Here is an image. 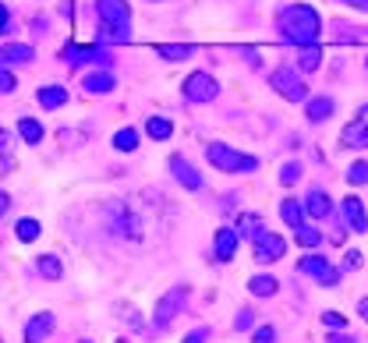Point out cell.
Wrapping results in <instances>:
<instances>
[{
  "label": "cell",
  "mask_w": 368,
  "mask_h": 343,
  "mask_svg": "<svg viewBox=\"0 0 368 343\" xmlns=\"http://www.w3.org/2000/svg\"><path fill=\"white\" fill-rule=\"evenodd\" d=\"M82 343H92V340H82Z\"/></svg>",
  "instance_id": "cell-45"
},
{
  "label": "cell",
  "mask_w": 368,
  "mask_h": 343,
  "mask_svg": "<svg viewBox=\"0 0 368 343\" xmlns=\"http://www.w3.org/2000/svg\"><path fill=\"white\" fill-rule=\"evenodd\" d=\"M297 64H301V71H315V68L322 64V50H319L315 43H312V46H301Z\"/></svg>",
  "instance_id": "cell-24"
},
{
  "label": "cell",
  "mask_w": 368,
  "mask_h": 343,
  "mask_svg": "<svg viewBox=\"0 0 368 343\" xmlns=\"http://www.w3.org/2000/svg\"><path fill=\"white\" fill-rule=\"evenodd\" d=\"M15 234H18V241L28 244V241L39 237V223H36V220H18V223H15Z\"/></svg>",
  "instance_id": "cell-30"
},
{
  "label": "cell",
  "mask_w": 368,
  "mask_h": 343,
  "mask_svg": "<svg viewBox=\"0 0 368 343\" xmlns=\"http://www.w3.org/2000/svg\"><path fill=\"white\" fill-rule=\"evenodd\" d=\"M284 252H287V244H284L280 234L259 230V234L252 237V255H255V262H280Z\"/></svg>",
  "instance_id": "cell-6"
},
{
  "label": "cell",
  "mask_w": 368,
  "mask_h": 343,
  "mask_svg": "<svg viewBox=\"0 0 368 343\" xmlns=\"http://www.w3.org/2000/svg\"><path fill=\"white\" fill-rule=\"evenodd\" d=\"M365 68H368V60H365Z\"/></svg>",
  "instance_id": "cell-46"
},
{
  "label": "cell",
  "mask_w": 368,
  "mask_h": 343,
  "mask_svg": "<svg viewBox=\"0 0 368 343\" xmlns=\"http://www.w3.org/2000/svg\"><path fill=\"white\" fill-rule=\"evenodd\" d=\"M113 85H117V82H113V75H107V71H103V75L96 71V75L85 78V92H89V96H107V92H113Z\"/></svg>",
  "instance_id": "cell-19"
},
{
  "label": "cell",
  "mask_w": 368,
  "mask_h": 343,
  "mask_svg": "<svg viewBox=\"0 0 368 343\" xmlns=\"http://www.w3.org/2000/svg\"><path fill=\"white\" fill-rule=\"evenodd\" d=\"M269 85L280 92L287 103H304V100H309V85H304V78L294 68H276L269 75Z\"/></svg>",
  "instance_id": "cell-4"
},
{
  "label": "cell",
  "mask_w": 368,
  "mask_h": 343,
  "mask_svg": "<svg viewBox=\"0 0 368 343\" xmlns=\"http://www.w3.org/2000/svg\"><path fill=\"white\" fill-rule=\"evenodd\" d=\"M344 266H347V269H361V266H365V259H361V252H347V259H344Z\"/></svg>",
  "instance_id": "cell-38"
},
{
  "label": "cell",
  "mask_w": 368,
  "mask_h": 343,
  "mask_svg": "<svg viewBox=\"0 0 368 343\" xmlns=\"http://www.w3.org/2000/svg\"><path fill=\"white\" fill-rule=\"evenodd\" d=\"M205 160L217 167V170H223V174H252V170H259L255 156H244V152H237V149H230L223 142L205 145Z\"/></svg>",
  "instance_id": "cell-3"
},
{
  "label": "cell",
  "mask_w": 368,
  "mask_h": 343,
  "mask_svg": "<svg viewBox=\"0 0 368 343\" xmlns=\"http://www.w3.org/2000/svg\"><path fill=\"white\" fill-rule=\"evenodd\" d=\"M170 170H174V177H177L188 192H199V188H202V174H199L188 160H184V156H170Z\"/></svg>",
  "instance_id": "cell-11"
},
{
  "label": "cell",
  "mask_w": 368,
  "mask_h": 343,
  "mask_svg": "<svg viewBox=\"0 0 368 343\" xmlns=\"http://www.w3.org/2000/svg\"><path fill=\"white\" fill-rule=\"evenodd\" d=\"M252 343H276V329H273V326L255 329V340H252Z\"/></svg>",
  "instance_id": "cell-36"
},
{
  "label": "cell",
  "mask_w": 368,
  "mask_h": 343,
  "mask_svg": "<svg viewBox=\"0 0 368 343\" xmlns=\"http://www.w3.org/2000/svg\"><path fill=\"white\" fill-rule=\"evenodd\" d=\"M11 89H18V82H15V75H11L8 68H0V92H11Z\"/></svg>",
  "instance_id": "cell-37"
},
{
  "label": "cell",
  "mask_w": 368,
  "mask_h": 343,
  "mask_svg": "<svg viewBox=\"0 0 368 343\" xmlns=\"http://www.w3.org/2000/svg\"><path fill=\"white\" fill-rule=\"evenodd\" d=\"M297 177H301V167L297 163H287L280 170V184H287V188H291V184H297Z\"/></svg>",
  "instance_id": "cell-32"
},
{
  "label": "cell",
  "mask_w": 368,
  "mask_h": 343,
  "mask_svg": "<svg viewBox=\"0 0 368 343\" xmlns=\"http://www.w3.org/2000/svg\"><path fill=\"white\" fill-rule=\"evenodd\" d=\"M344 216H347V223H351V230L354 234H365L368 230V216H365V205H361V198H344Z\"/></svg>",
  "instance_id": "cell-14"
},
{
  "label": "cell",
  "mask_w": 368,
  "mask_h": 343,
  "mask_svg": "<svg viewBox=\"0 0 368 343\" xmlns=\"http://www.w3.org/2000/svg\"><path fill=\"white\" fill-rule=\"evenodd\" d=\"M358 315H361V322H368V297L358 301Z\"/></svg>",
  "instance_id": "cell-41"
},
{
  "label": "cell",
  "mask_w": 368,
  "mask_h": 343,
  "mask_svg": "<svg viewBox=\"0 0 368 343\" xmlns=\"http://www.w3.org/2000/svg\"><path fill=\"white\" fill-rule=\"evenodd\" d=\"M156 53H160L163 60H188V57H192V46H177V43H163V46H156Z\"/></svg>",
  "instance_id": "cell-29"
},
{
  "label": "cell",
  "mask_w": 368,
  "mask_h": 343,
  "mask_svg": "<svg viewBox=\"0 0 368 343\" xmlns=\"http://www.w3.org/2000/svg\"><path fill=\"white\" fill-rule=\"evenodd\" d=\"M217 92H220L217 78L205 75V71H195V75L184 78V100L188 103H209V100H217Z\"/></svg>",
  "instance_id": "cell-5"
},
{
  "label": "cell",
  "mask_w": 368,
  "mask_h": 343,
  "mask_svg": "<svg viewBox=\"0 0 368 343\" xmlns=\"http://www.w3.org/2000/svg\"><path fill=\"white\" fill-rule=\"evenodd\" d=\"M18 135H21V142H28V145H39V142H43V124L33 120V117H21V120H18Z\"/></svg>",
  "instance_id": "cell-22"
},
{
  "label": "cell",
  "mask_w": 368,
  "mask_h": 343,
  "mask_svg": "<svg viewBox=\"0 0 368 343\" xmlns=\"http://www.w3.org/2000/svg\"><path fill=\"white\" fill-rule=\"evenodd\" d=\"M294 241H297L301 248H315V244L322 241V230H319V227H304V223H301V227H294Z\"/></svg>",
  "instance_id": "cell-25"
},
{
  "label": "cell",
  "mask_w": 368,
  "mask_h": 343,
  "mask_svg": "<svg viewBox=\"0 0 368 343\" xmlns=\"http://www.w3.org/2000/svg\"><path fill=\"white\" fill-rule=\"evenodd\" d=\"M340 145H347V149H368V103L361 106V113L340 131Z\"/></svg>",
  "instance_id": "cell-9"
},
{
  "label": "cell",
  "mask_w": 368,
  "mask_h": 343,
  "mask_svg": "<svg viewBox=\"0 0 368 343\" xmlns=\"http://www.w3.org/2000/svg\"><path fill=\"white\" fill-rule=\"evenodd\" d=\"M333 110H336V103H333L329 96H315V100H309V106H304V113H309V120H312V124L329 120V117H333Z\"/></svg>",
  "instance_id": "cell-18"
},
{
  "label": "cell",
  "mask_w": 368,
  "mask_h": 343,
  "mask_svg": "<svg viewBox=\"0 0 368 343\" xmlns=\"http://www.w3.org/2000/svg\"><path fill=\"white\" fill-rule=\"evenodd\" d=\"M184 301H188V287H174L170 294H163V297L156 301V315H152V322H156L160 329H163V326H170Z\"/></svg>",
  "instance_id": "cell-8"
},
{
  "label": "cell",
  "mask_w": 368,
  "mask_h": 343,
  "mask_svg": "<svg viewBox=\"0 0 368 343\" xmlns=\"http://www.w3.org/2000/svg\"><path fill=\"white\" fill-rule=\"evenodd\" d=\"M347 180H351V184H368V163H354V167L347 170Z\"/></svg>",
  "instance_id": "cell-31"
},
{
  "label": "cell",
  "mask_w": 368,
  "mask_h": 343,
  "mask_svg": "<svg viewBox=\"0 0 368 343\" xmlns=\"http://www.w3.org/2000/svg\"><path fill=\"white\" fill-rule=\"evenodd\" d=\"M0 160H4V167H11V135L0 128Z\"/></svg>",
  "instance_id": "cell-33"
},
{
  "label": "cell",
  "mask_w": 368,
  "mask_h": 343,
  "mask_svg": "<svg viewBox=\"0 0 368 343\" xmlns=\"http://www.w3.org/2000/svg\"><path fill=\"white\" fill-rule=\"evenodd\" d=\"M145 131H149V138H170V135H174V124H170L167 117H149Z\"/></svg>",
  "instance_id": "cell-26"
},
{
  "label": "cell",
  "mask_w": 368,
  "mask_h": 343,
  "mask_svg": "<svg viewBox=\"0 0 368 343\" xmlns=\"http://www.w3.org/2000/svg\"><path fill=\"white\" fill-rule=\"evenodd\" d=\"M113 149H120V152L138 149V131H135V128H120V131L113 135Z\"/></svg>",
  "instance_id": "cell-28"
},
{
  "label": "cell",
  "mask_w": 368,
  "mask_h": 343,
  "mask_svg": "<svg viewBox=\"0 0 368 343\" xmlns=\"http://www.w3.org/2000/svg\"><path fill=\"white\" fill-rule=\"evenodd\" d=\"M28 60H33V46H25V43H8V46H0V68L28 64Z\"/></svg>",
  "instance_id": "cell-13"
},
{
  "label": "cell",
  "mask_w": 368,
  "mask_h": 343,
  "mask_svg": "<svg viewBox=\"0 0 368 343\" xmlns=\"http://www.w3.org/2000/svg\"><path fill=\"white\" fill-rule=\"evenodd\" d=\"M100 15V39L103 43H131V11L128 0H96Z\"/></svg>",
  "instance_id": "cell-2"
},
{
  "label": "cell",
  "mask_w": 368,
  "mask_h": 343,
  "mask_svg": "<svg viewBox=\"0 0 368 343\" xmlns=\"http://www.w3.org/2000/svg\"><path fill=\"white\" fill-rule=\"evenodd\" d=\"M276 287H280V279H276V276H252L248 279V290H252V297H273L276 294Z\"/></svg>",
  "instance_id": "cell-20"
},
{
  "label": "cell",
  "mask_w": 368,
  "mask_h": 343,
  "mask_svg": "<svg viewBox=\"0 0 368 343\" xmlns=\"http://www.w3.org/2000/svg\"><path fill=\"white\" fill-rule=\"evenodd\" d=\"M60 57H64L71 68L85 64V60H96V64H110V53H107L103 46H75V43H68Z\"/></svg>",
  "instance_id": "cell-10"
},
{
  "label": "cell",
  "mask_w": 368,
  "mask_h": 343,
  "mask_svg": "<svg viewBox=\"0 0 368 343\" xmlns=\"http://www.w3.org/2000/svg\"><path fill=\"white\" fill-rule=\"evenodd\" d=\"M184 343H205V329H195L188 340H184Z\"/></svg>",
  "instance_id": "cell-42"
},
{
  "label": "cell",
  "mask_w": 368,
  "mask_h": 343,
  "mask_svg": "<svg viewBox=\"0 0 368 343\" xmlns=\"http://www.w3.org/2000/svg\"><path fill=\"white\" fill-rule=\"evenodd\" d=\"M344 4H351V8H358V11H368V0H344Z\"/></svg>",
  "instance_id": "cell-44"
},
{
  "label": "cell",
  "mask_w": 368,
  "mask_h": 343,
  "mask_svg": "<svg viewBox=\"0 0 368 343\" xmlns=\"http://www.w3.org/2000/svg\"><path fill=\"white\" fill-rule=\"evenodd\" d=\"M322 326H333V329H344L347 319L340 315V311H322Z\"/></svg>",
  "instance_id": "cell-35"
},
{
  "label": "cell",
  "mask_w": 368,
  "mask_h": 343,
  "mask_svg": "<svg viewBox=\"0 0 368 343\" xmlns=\"http://www.w3.org/2000/svg\"><path fill=\"white\" fill-rule=\"evenodd\" d=\"M8 205H11V195H8V192H0V216L8 212Z\"/></svg>",
  "instance_id": "cell-43"
},
{
  "label": "cell",
  "mask_w": 368,
  "mask_h": 343,
  "mask_svg": "<svg viewBox=\"0 0 368 343\" xmlns=\"http://www.w3.org/2000/svg\"><path fill=\"white\" fill-rule=\"evenodd\" d=\"M280 216H284L287 227H301V223H304V205H301L297 198H284V202H280Z\"/></svg>",
  "instance_id": "cell-21"
},
{
  "label": "cell",
  "mask_w": 368,
  "mask_h": 343,
  "mask_svg": "<svg viewBox=\"0 0 368 343\" xmlns=\"http://www.w3.org/2000/svg\"><path fill=\"white\" fill-rule=\"evenodd\" d=\"M329 343H358V340H351V336H344V333H333V336H326Z\"/></svg>",
  "instance_id": "cell-40"
},
{
  "label": "cell",
  "mask_w": 368,
  "mask_h": 343,
  "mask_svg": "<svg viewBox=\"0 0 368 343\" xmlns=\"http://www.w3.org/2000/svg\"><path fill=\"white\" fill-rule=\"evenodd\" d=\"M276 28H280V36L294 46H312L319 36H322V18L315 15V8L309 4H291L280 11L276 18Z\"/></svg>",
  "instance_id": "cell-1"
},
{
  "label": "cell",
  "mask_w": 368,
  "mask_h": 343,
  "mask_svg": "<svg viewBox=\"0 0 368 343\" xmlns=\"http://www.w3.org/2000/svg\"><path fill=\"white\" fill-rule=\"evenodd\" d=\"M39 272L46 276V279H60V276H64V266H60V259L57 255H39Z\"/></svg>",
  "instance_id": "cell-27"
},
{
  "label": "cell",
  "mask_w": 368,
  "mask_h": 343,
  "mask_svg": "<svg viewBox=\"0 0 368 343\" xmlns=\"http://www.w3.org/2000/svg\"><path fill=\"white\" fill-rule=\"evenodd\" d=\"M297 272L315 276L322 287H340V272H336V269H333V262H326L322 255H304V259L297 262Z\"/></svg>",
  "instance_id": "cell-7"
},
{
  "label": "cell",
  "mask_w": 368,
  "mask_h": 343,
  "mask_svg": "<svg viewBox=\"0 0 368 343\" xmlns=\"http://www.w3.org/2000/svg\"><path fill=\"white\" fill-rule=\"evenodd\" d=\"M237 234H234V227H223V230H217V259L220 262H230L234 259V252H237Z\"/></svg>",
  "instance_id": "cell-15"
},
{
  "label": "cell",
  "mask_w": 368,
  "mask_h": 343,
  "mask_svg": "<svg viewBox=\"0 0 368 343\" xmlns=\"http://www.w3.org/2000/svg\"><path fill=\"white\" fill-rule=\"evenodd\" d=\"M259 230H262V216H255V212H241L237 216V227H234L237 237H255Z\"/></svg>",
  "instance_id": "cell-23"
},
{
  "label": "cell",
  "mask_w": 368,
  "mask_h": 343,
  "mask_svg": "<svg viewBox=\"0 0 368 343\" xmlns=\"http://www.w3.org/2000/svg\"><path fill=\"white\" fill-rule=\"evenodd\" d=\"M36 100L43 110H57V106H64L68 103V89H60V85H43L36 92Z\"/></svg>",
  "instance_id": "cell-16"
},
{
  "label": "cell",
  "mask_w": 368,
  "mask_h": 343,
  "mask_svg": "<svg viewBox=\"0 0 368 343\" xmlns=\"http://www.w3.org/2000/svg\"><path fill=\"white\" fill-rule=\"evenodd\" d=\"M304 212L312 216V220H326V216L333 212V202L326 192H312L309 198H304Z\"/></svg>",
  "instance_id": "cell-17"
},
{
  "label": "cell",
  "mask_w": 368,
  "mask_h": 343,
  "mask_svg": "<svg viewBox=\"0 0 368 343\" xmlns=\"http://www.w3.org/2000/svg\"><path fill=\"white\" fill-rule=\"evenodd\" d=\"M8 25H11V15H8V8H4V4H0V33H4Z\"/></svg>",
  "instance_id": "cell-39"
},
{
  "label": "cell",
  "mask_w": 368,
  "mask_h": 343,
  "mask_svg": "<svg viewBox=\"0 0 368 343\" xmlns=\"http://www.w3.org/2000/svg\"><path fill=\"white\" fill-rule=\"evenodd\" d=\"M252 322H255V315L248 308H241L237 315H234V329H252Z\"/></svg>",
  "instance_id": "cell-34"
},
{
  "label": "cell",
  "mask_w": 368,
  "mask_h": 343,
  "mask_svg": "<svg viewBox=\"0 0 368 343\" xmlns=\"http://www.w3.org/2000/svg\"><path fill=\"white\" fill-rule=\"evenodd\" d=\"M53 333V315L50 311H39V315L25 326V343H43Z\"/></svg>",
  "instance_id": "cell-12"
}]
</instances>
